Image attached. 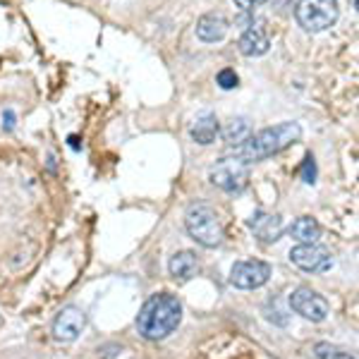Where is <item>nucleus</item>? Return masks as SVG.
Here are the masks:
<instances>
[{
	"mask_svg": "<svg viewBox=\"0 0 359 359\" xmlns=\"http://www.w3.org/2000/svg\"><path fill=\"white\" fill-rule=\"evenodd\" d=\"M302 177L306 184H314L316 182V163H314V156H306L304 163H302Z\"/></svg>",
	"mask_w": 359,
	"mask_h": 359,
	"instance_id": "obj_19",
	"label": "nucleus"
},
{
	"mask_svg": "<svg viewBox=\"0 0 359 359\" xmlns=\"http://www.w3.org/2000/svg\"><path fill=\"white\" fill-rule=\"evenodd\" d=\"M314 355L318 359H357L352 352H347V350H343V347L331 345V343H316Z\"/></svg>",
	"mask_w": 359,
	"mask_h": 359,
	"instance_id": "obj_17",
	"label": "nucleus"
},
{
	"mask_svg": "<svg viewBox=\"0 0 359 359\" xmlns=\"http://www.w3.org/2000/svg\"><path fill=\"white\" fill-rule=\"evenodd\" d=\"M184 228H187L189 237H192L196 245L206 249L221 247L223 225L218 221L216 211L208 204H204V201H196V204L187 208V213H184Z\"/></svg>",
	"mask_w": 359,
	"mask_h": 359,
	"instance_id": "obj_3",
	"label": "nucleus"
},
{
	"mask_svg": "<svg viewBox=\"0 0 359 359\" xmlns=\"http://www.w3.org/2000/svg\"><path fill=\"white\" fill-rule=\"evenodd\" d=\"M3 127H5V130H13V127H15V113L13 111L3 113Z\"/></svg>",
	"mask_w": 359,
	"mask_h": 359,
	"instance_id": "obj_22",
	"label": "nucleus"
},
{
	"mask_svg": "<svg viewBox=\"0 0 359 359\" xmlns=\"http://www.w3.org/2000/svg\"><path fill=\"white\" fill-rule=\"evenodd\" d=\"M235 8L240 10V13H254L257 8H262L266 0H233Z\"/></svg>",
	"mask_w": 359,
	"mask_h": 359,
	"instance_id": "obj_20",
	"label": "nucleus"
},
{
	"mask_svg": "<svg viewBox=\"0 0 359 359\" xmlns=\"http://www.w3.org/2000/svg\"><path fill=\"white\" fill-rule=\"evenodd\" d=\"M299 139H302V127L297 123H280L266 127L257 135H249L240 147H235V156H240L247 163H257V161L271 158V156L290 149Z\"/></svg>",
	"mask_w": 359,
	"mask_h": 359,
	"instance_id": "obj_2",
	"label": "nucleus"
},
{
	"mask_svg": "<svg viewBox=\"0 0 359 359\" xmlns=\"http://www.w3.org/2000/svg\"><path fill=\"white\" fill-rule=\"evenodd\" d=\"M237 48H240L242 55L247 57H259V55H266L271 48V39L264 29V22H249V27L245 29V34L240 36L237 41Z\"/></svg>",
	"mask_w": 359,
	"mask_h": 359,
	"instance_id": "obj_11",
	"label": "nucleus"
},
{
	"mask_svg": "<svg viewBox=\"0 0 359 359\" xmlns=\"http://www.w3.org/2000/svg\"><path fill=\"white\" fill-rule=\"evenodd\" d=\"M118 352H125V347L123 345H115V343L98 347V355H101L103 359H118L120 357Z\"/></svg>",
	"mask_w": 359,
	"mask_h": 359,
	"instance_id": "obj_21",
	"label": "nucleus"
},
{
	"mask_svg": "<svg viewBox=\"0 0 359 359\" xmlns=\"http://www.w3.org/2000/svg\"><path fill=\"white\" fill-rule=\"evenodd\" d=\"M228 20L221 13H206L196 20V36L204 43H218L228 34Z\"/></svg>",
	"mask_w": 359,
	"mask_h": 359,
	"instance_id": "obj_12",
	"label": "nucleus"
},
{
	"mask_svg": "<svg viewBox=\"0 0 359 359\" xmlns=\"http://www.w3.org/2000/svg\"><path fill=\"white\" fill-rule=\"evenodd\" d=\"M338 15H340L338 0H297V5H294L297 25L309 34L331 29L338 22Z\"/></svg>",
	"mask_w": 359,
	"mask_h": 359,
	"instance_id": "obj_4",
	"label": "nucleus"
},
{
	"mask_svg": "<svg viewBox=\"0 0 359 359\" xmlns=\"http://www.w3.org/2000/svg\"><path fill=\"white\" fill-rule=\"evenodd\" d=\"M218 132H221V125H218V118L213 113H201L199 118L194 120L192 130H189V137L192 142L201 144V147H208V144L216 142Z\"/></svg>",
	"mask_w": 359,
	"mask_h": 359,
	"instance_id": "obj_14",
	"label": "nucleus"
},
{
	"mask_svg": "<svg viewBox=\"0 0 359 359\" xmlns=\"http://www.w3.org/2000/svg\"><path fill=\"white\" fill-rule=\"evenodd\" d=\"M208 180H211L213 187L223 189V192L240 194L249 184V163L242 161L240 156H225V158L211 165Z\"/></svg>",
	"mask_w": 359,
	"mask_h": 359,
	"instance_id": "obj_5",
	"label": "nucleus"
},
{
	"mask_svg": "<svg viewBox=\"0 0 359 359\" xmlns=\"http://www.w3.org/2000/svg\"><path fill=\"white\" fill-rule=\"evenodd\" d=\"M249 132H252V127H249L247 118H233L223 127V139H225V144H230V147H240V144L249 137Z\"/></svg>",
	"mask_w": 359,
	"mask_h": 359,
	"instance_id": "obj_16",
	"label": "nucleus"
},
{
	"mask_svg": "<svg viewBox=\"0 0 359 359\" xmlns=\"http://www.w3.org/2000/svg\"><path fill=\"white\" fill-rule=\"evenodd\" d=\"M287 233H290L292 240H297L299 245H316V242L321 240V223L311 216H299L292 221Z\"/></svg>",
	"mask_w": 359,
	"mask_h": 359,
	"instance_id": "obj_15",
	"label": "nucleus"
},
{
	"mask_svg": "<svg viewBox=\"0 0 359 359\" xmlns=\"http://www.w3.org/2000/svg\"><path fill=\"white\" fill-rule=\"evenodd\" d=\"M247 225L254 233V237H257L259 242H264V245H273V242L280 240L283 233H285L283 218L276 216V213H266V211H254Z\"/></svg>",
	"mask_w": 359,
	"mask_h": 359,
	"instance_id": "obj_10",
	"label": "nucleus"
},
{
	"mask_svg": "<svg viewBox=\"0 0 359 359\" xmlns=\"http://www.w3.org/2000/svg\"><path fill=\"white\" fill-rule=\"evenodd\" d=\"M290 309L294 314H299L302 318L311 323H321L326 321L328 314H331V306H328V299L323 297V294H318L316 290H311V287H297V290H292L290 294Z\"/></svg>",
	"mask_w": 359,
	"mask_h": 359,
	"instance_id": "obj_7",
	"label": "nucleus"
},
{
	"mask_svg": "<svg viewBox=\"0 0 359 359\" xmlns=\"http://www.w3.org/2000/svg\"><path fill=\"white\" fill-rule=\"evenodd\" d=\"M199 259H196L194 252H189V249H182V252H175L170 257V262H168V271H170V276L175 278L177 283H187L192 280V278L199 273Z\"/></svg>",
	"mask_w": 359,
	"mask_h": 359,
	"instance_id": "obj_13",
	"label": "nucleus"
},
{
	"mask_svg": "<svg viewBox=\"0 0 359 359\" xmlns=\"http://www.w3.org/2000/svg\"><path fill=\"white\" fill-rule=\"evenodd\" d=\"M271 264L259 262V259H249V262H237L230 269V285L237 290H259L271 280Z\"/></svg>",
	"mask_w": 359,
	"mask_h": 359,
	"instance_id": "obj_6",
	"label": "nucleus"
},
{
	"mask_svg": "<svg viewBox=\"0 0 359 359\" xmlns=\"http://www.w3.org/2000/svg\"><path fill=\"white\" fill-rule=\"evenodd\" d=\"M182 321V302L170 292H161L149 297L137 314V333L144 340H165L170 333L177 331Z\"/></svg>",
	"mask_w": 359,
	"mask_h": 359,
	"instance_id": "obj_1",
	"label": "nucleus"
},
{
	"mask_svg": "<svg viewBox=\"0 0 359 359\" xmlns=\"http://www.w3.org/2000/svg\"><path fill=\"white\" fill-rule=\"evenodd\" d=\"M216 82H218V86H221V89L230 91V89H235L240 79H237V74H235L233 67H225V69H221V72H218Z\"/></svg>",
	"mask_w": 359,
	"mask_h": 359,
	"instance_id": "obj_18",
	"label": "nucleus"
},
{
	"mask_svg": "<svg viewBox=\"0 0 359 359\" xmlns=\"http://www.w3.org/2000/svg\"><path fill=\"white\" fill-rule=\"evenodd\" d=\"M290 262L304 273H323L333 266L331 254L321 245H297L290 249Z\"/></svg>",
	"mask_w": 359,
	"mask_h": 359,
	"instance_id": "obj_9",
	"label": "nucleus"
},
{
	"mask_svg": "<svg viewBox=\"0 0 359 359\" xmlns=\"http://www.w3.org/2000/svg\"><path fill=\"white\" fill-rule=\"evenodd\" d=\"M86 328V311L82 306L67 304L57 311V316L53 318V340L55 343H74V340L82 335V331Z\"/></svg>",
	"mask_w": 359,
	"mask_h": 359,
	"instance_id": "obj_8",
	"label": "nucleus"
}]
</instances>
